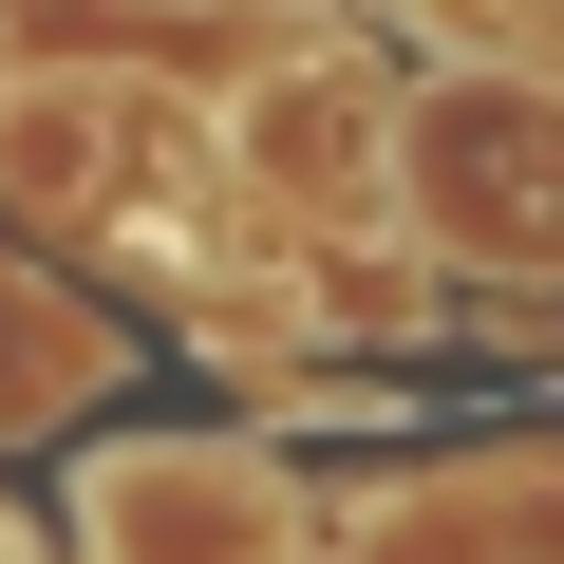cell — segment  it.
Segmentation results:
<instances>
[{
  "instance_id": "6da1fadb",
  "label": "cell",
  "mask_w": 564,
  "mask_h": 564,
  "mask_svg": "<svg viewBox=\"0 0 564 564\" xmlns=\"http://www.w3.org/2000/svg\"><path fill=\"white\" fill-rule=\"evenodd\" d=\"M226 170L282 207V226H395L414 207V95L377 76V57H339V39H302V57H263L245 76V113H226Z\"/></svg>"
},
{
  "instance_id": "7a4b0ae2",
  "label": "cell",
  "mask_w": 564,
  "mask_h": 564,
  "mask_svg": "<svg viewBox=\"0 0 564 564\" xmlns=\"http://www.w3.org/2000/svg\"><path fill=\"white\" fill-rule=\"evenodd\" d=\"M414 226L452 263H564V95L508 57H452L414 95Z\"/></svg>"
},
{
  "instance_id": "3957f363",
  "label": "cell",
  "mask_w": 564,
  "mask_h": 564,
  "mask_svg": "<svg viewBox=\"0 0 564 564\" xmlns=\"http://www.w3.org/2000/svg\"><path fill=\"white\" fill-rule=\"evenodd\" d=\"M76 527H95V564H282L263 452H207V433H113L76 470Z\"/></svg>"
}]
</instances>
